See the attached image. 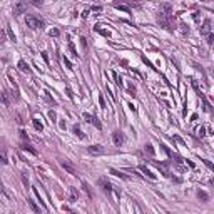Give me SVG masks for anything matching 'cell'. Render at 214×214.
Segmentation results:
<instances>
[{
  "mask_svg": "<svg viewBox=\"0 0 214 214\" xmlns=\"http://www.w3.org/2000/svg\"><path fill=\"white\" fill-rule=\"evenodd\" d=\"M157 24L160 27H164L169 32H174L176 28V22H174V15H172V7L169 3H162L157 12Z\"/></svg>",
  "mask_w": 214,
  "mask_h": 214,
  "instance_id": "6da1fadb",
  "label": "cell"
},
{
  "mask_svg": "<svg viewBox=\"0 0 214 214\" xmlns=\"http://www.w3.org/2000/svg\"><path fill=\"white\" fill-rule=\"evenodd\" d=\"M25 24L28 28L32 30H37V28H44V20L37 17V15H27L25 17Z\"/></svg>",
  "mask_w": 214,
  "mask_h": 214,
  "instance_id": "7a4b0ae2",
  "label": "cell"
},
{
  "mask_svg": "<svg viewBox=\"0 0 214 214\" xmlns=\"http://www.w3.org/2000/svg\"><path fill=\"white\" fill-rule=\"evenodd\" d=\"M59 164L62 166V169H64V171H67L69 174H72L74 177H79V171H77V167L74 166L70 160H64V159H60V160H59Z\"/></svg>",
  "mask_w": 214,
  "mask_h": 214,
  "instance_id": "3957f363",
  "label": "cell"
},
{
  "mask_svg": "<svg viewBox=\"0 0 214 214\" xmlns=\"http://www.w3.org/2000/svg\"><path fill=\"white\" fill-rule=\"evenodd\" d=\"M27 12V2H24V0H20V2H17L15 5H13V15H22V13Z\"/></svg>",
  "mask_w": 214,
  "mask_h": 214,
  "instance_id": "277c9868",
  "label": "cell"
},
{
  "mask_svg": "<svg viewBox=\"0 0 214 214\" xmlns=\"http://www.w3.org/2000/svg\"><path fill=\"white\" fill-rule=\"evenodd\" d=\"M87 152L92 154V156H100V154L106 152V149L100 146V144H94V146H89V147H87Z\"/></svg>",
  "mask_w": 214,
  "mask_h": 214,
  "instance_id": "5b68a950",
  "label": "cell"
},
{
  "mask_svg": "<svg viewBox=\"0 0 214 214\" xmlns=\"http://www.w3.org/2000/svg\"><path fill=\"white\" fill-rule=\"evenodd\" d=\"M0 102L3 106H10L12 104V94H8L7 90H0Z\"/></svg>",
  "mask_w": 214,
  "mask_h": 214,
  "instance_id": "8992f818",
  "label": "cell"
},
{
  "mask_svg": "<svg viewBox=\"0 0 214 214\" xmlns=\"http://www.w3.org/2000/svg\"><path fill=\"white\" fill-rule=\"evenodd\" d=\"M99 186L102 187V191H106V192H110V191H112V184L107 181V177H100V179H99Z\"/></svg>",
  "mask_w": 214,
  "mask_h": 214,
  "instance_id": "52a82bcc",
  "label": "cell"
},
{
  "mask_svg": "<svg viewBox=\"0 0 214 214\" xmlns=\"http://www.w3.org/2000/svg\"><path fill=\"white\" fill-rule=\"evenodd\" d=\"M112 140H114L115 146H122V142H124V135H122V132H120V131H114Z\"/></svg>",
  "mask_w": 214,
  "mask_h": 214,
  "instance_id": "ba28073f",
  "label": "cell"
},
{
  "mask_svg": "<svg viewBox=\"0 0 214 214\" xmlns=\"http://www.w3.org/2000/svg\"><path fill=\"white\" fill-rule=\"evenodd\" d=\"M199 30H201V35H207V33L211 32V20L209 19L204 20V24H202V27H201Z\"/></svg>",
  "mask_w": 214,
  "mask_h": 214,
  "instance_id": "9c48e42d",
  "label": "cell"
},
{
  "mask_svg": "<svg viewBox=\"0 0 214 214\" xmlns=\"http://www.w3.org/2000/svg\"><path fill=\"white\" fill-rule=\"evenodd\" d=\"M20 149H22V151H28L30 154H33V156H37V149H33V147L30 146V144H27L25 140H24V142L20 144Z\"/></svg>",
  "mask_w": 214,
  "mask_h": 214,
  "instance_id": "30bf717a",
  "label": "cell"
},
{
  "mask_svg": "<svg viewBox=\"0 0 214 214\" xmlns=\"http://www.w3.org/2000/svg\"><path fill=\"white\" fill-rule=\"evenodd\" d=\"M77 199H79L77 189H75V187H70V189H69V201H70V202H75Z\"/></svg>",
  "mask_w": 214,
  "mask_h": 214,
  "instance_id": "8fae6325",
  "label": "cell"
},
{
  "mask_svg": "<svg viewBox=\"0 0 214 214\" xmlns=\"http://www.w3.org/2000/svg\"><path fill=\"white\" fill-rule=\"evenodd\" d=\"M82 189H84V191H85V194L90 197V199H92V197H94V192H92V187H90V184H89V182H85V181H82Z\"/></svg>",
  "mask_w": 214,
  "mask_h": 214,
  "instance_id": "7c38bea8",
  "label": "cell"
},
{
  "mask_svg": "<svg viewBox=\"0 0 214 214\" xmlns=\"http://www.w3.org/2000/svg\"><path fill=\"white\" fill-rule=\"evenodd\" d=\"M115 8H119V10H122V12H126V13H131V7L126 5V3H119V2H114L112 3Z\"/></svg>",
  "mask_w": 214,
  "mask_h": 214,
  "instance_id": "4fadbf2b",
  "label": "cell"
},
{
  "mask_svg": "<svg viewBox=\"0 0 214 214\" xmlns=\"http://www.w3.org/2000/svg\"><path fill=\"white\" fill-rule=\"evenodd\" d=\"M19 69H20V72H24V74H30V72H32V70H30V67L27 65L25 60H19Z\"/></svg>",
  "mask_w": 214,
  "mask_h": 214,
  "instance_id": "5bb4252c",
  "label": "cell"
},
{
  "mask_svg": "<svg viewBox=\"0 0 214 214\" xmlns=\"http://www.w3.org/2000/svg\"><path fill=\"white\" fill-rule=\"evenodd\" d=\"M199 99L202 100V104H204V110H206V112H211V110H213V107H211V104H209V102L206 100L204 94H201V95H199Z\"/></svg>",
  "mask_w": 214,
  "mask_h": 214,
  "instance_id": "9a60e30c",
  "label": "cell"
},
{
  "mask_svg": "<svg viewBox=\"0 0 214 214\" xmlns=\"http://www.w3.org/2000/svg\"><path fill=\"white\" fill-rule=\"evenodd\" d=\"M109 172H110V174H114L115 177H120V179H129V176H127V174L120 172V171H115V169H109Z\"/></svg>",
  "mask_w": 214,
  "mask_h": 214,
  "instance_id": "2e32d148",
  "label": "cell"
},
{
  "mask_svg": "<svg viewBox=\"0 0 214 214\" xmlns=\"http://www.w3.org/2000/svg\"><path fill=\"white\" fill-rule=\"evenodd\" d=\"M139 169H140V171H142V172H144V174H146V176H147V177H149V179H152V181L156 179V174H152V171H149V169H147L146 166H140Z\"/></svg>",
  "mask_w": 214,
  "mask_h": 214,
  "instance_id": "e0dca14e",
  "label": "cell"
},
{
  "mask_svg": "<svg viewBox=\"0 0 214 214\" xmlns=\"http://www.w3.org/2000/svg\"><path fill=\"white\" fill-rule=\"evenodd\" d=\"M74 134H75V135H77L79 139H85V134L82 132V129H80V127L77 126V124L74 126Z\"/></svg>",
  "mask_w": 214,
  "mask_h": 214,
  "instance_id": "ac0fdd59",
  "label": "cell"
},
{
  "mask_svg": "<svg viewBox=\"0 0 214 214\" xmlns=\"http://www.w3.org/2000/svg\"><path fill=\"white\" fill-rule=\"evenodd\" d=\"M94 30H95V32H99V33H102L104 37H110V32H109V30H104L102 25H95V27H94Z\"/></svg>",
  "mask_w": 214,
  "mask_h": 214,
  "instance_id": "d6986e66",
  "label": "cell"
},
{
  "mask_svg": "<svg viewBox=\"0 0 214 214\" xmlns=\"http://www.w3.org/2000/svg\"><path fill=\"white\" fill-rule=\"evenodd\" d=\"M0 162H2V164H8V159H7V152H5V149H3V147H2V149H0Z\"/></svg>",
  "mask_w": 214,
  "mask_h": 214,
  "instance_id": "ffe728a7",
  "label": "cell"
},
{
  "mask_svg": "<svg viewBox=\"0 0 214 214\" xmlns=\"http://www.w3.org/2000/svg\"><path fill=\"white\" fill-rule=\"evenodd\" d=\"M32 124H33V129H35V131H42V129H44V126H42V122H40L39 119H37V117H35V119H32Z\"/></svg>",
  "mask_w": 214,
  "mask_h": 214,
  "instance_id": "44dd1931",
  "label": "cell"
},
{
  "mask_svg": "<svg viewBox=\"0 0 214 214\" xmlns=\"http://www.w3.org/2000/svg\"><path fill=\"white\" fill-rule=\"evenodd\" d=\"M197 197H199L202 202H207V201H209V196H207L206 191H199V192H197Z\"/></svg>",
  "mask_w": 214,
  "mask_h": 214,
  "instance_id": "7402d4cb",
  "label": "cell"
},
{
  "mask_svg": "<svg viewBox=\"0 0 214 214\" xmlns=\"http://www.w3.org/2000/svg\"><path fill=\"white\" fill-rule=\"evenodd\" d=\"M27 201H28V206H30V209L33 213H40V207L35 204V201H32V199H27Z\"/></svg>",
  "mask_w": 214,
  "mask_h": 214,
  "instance_id": "603a6c76",
  "label": "cell"
},
{
  "mask_svg": "<svg viewBox=\"0 0 214 214\" xmlns=\"http://www.w3.org/2000/svg\"><path fill=\"white\" fill-rule=\"evenodd\" d=\"M7 35L10 37V40H12V42H17V37H15V33H13V30L10 28V25L7 27Z\"/></svg>",
  "mask_w": 214,
  "mask_h": 214,
  "instance_id": "cb8c5ba5",
  "label": "cell"
},
{
  "mask_svg": "<svg viewBox=\"0 0 214 214\" xmlns=\"http://www.w3.org/2000/svg\"><path fill=\"white\" fill-rule=\"evenodd\" d=\"M69 49H70V54H72L74 57H79V54H77V50H75V47H74L72 42H69Z\"/></svg>",
  "mask_w": 214,
  "mask_h": 214,
  "instance_id": "d4e9b609",
  "label": "cell"
},
{
  "mask_svg": "<svg viewBox=\"0 0 214 214\" xmlns=\"http://www.w3.org/2000/svg\"><path fill=\"white\" fill-rule=\"evenodd\" d=\"M191 84H192V87H194V90H196V94H197V95H201V89H199V85H197V82H196V80H191Z\"/></svg>",
  "mask_w": 214,
  "mask_h": 214,
  "instance_id": "484cf974",
  "label": "cell"
},
{
  "mask_svg": "<svg viewBox=\"0 0 214 214\" xmlns=\"http://www.w3.org/2000/svg\"><path fill=\"white\" fill-rule=\"evenodd\" d=\"M196 132H197V135H199V137H204V135H206V127H202V126H201L199 129L196 131Z\"/></svg>",
  "mask_w": 214,
  "mask_h": 214,
  "instance_id": "4316f807",
  "label": "cell"
},
{
  "mask_svg": "<svg viewBox=\"0 0 214 214\" xmlns=\"http://www.w3.org/2000/svg\"><path fill=\"white\" fill-rule=\"evenodd\" d=\"M213 42H214V33L209 32L207 33V45H213Z\"/></svg>",
  "mask_w": 214,
  "mask_h": 214,
  "instance_id": "83f0119b",
  "label": "cell"
},
{
  "mask_svg": "<svg viewBox=\"0 0 214 214\" xmlns=\"http://www.w3.org/2000/svg\"><path fill=\"white\" fill-rule=\"evenodd\" d=\"M84 120H85V122H89V124H92L94 115H90V114H84Z\"/></svg>",
  "mask_w": 214,
  "mask_h": 214,
  "instance_id": "f1b7e54d",
  "label": "cell"
},
{
  "mask_svg": "<svg viewBox=\"0 0 214 214\" xmlns=\"http://www.w3.org/2000/svg\"><path fill=\"white\" fill-rule=\"evenodd\" d=\"M20 177H22V182H24V186H28V177H27V176H25V172H22V174H20Z\"/></svg>",
  "mask_w": 214,
  "mask_h": 214,
  "instance_id": "f546056e",
  "label": "cell"
},
{
  "mask_svg": "<svg viewBox=\"0 0 214 214\" xmlns=\"http://www.w3.org/2000/svg\"><path fill=\"white\" fill-rule=\"evenodd\" d=\"M112 77H114V79H115V84H117V85H119V87H122V80L119 79V75H117V74H115V72H112Z\"/></svg>",
  "mask_w": 214,
  "mask_h": 214,
  "instance_id": "4dcf8cb0",
  "label": "cell"
},
{
  "mask_svg": "<svg viewBox=\"0 0 214 214\" xmlns=\"http://www.w3.org/2000/svg\"><path fill=\"white\" fill-rule=\"evenodd\" d=\"M49 33H50V37H59V35H60V30H59V28H52Z\"/></svg>",
  "mask_w": 214,
  "mask_h": 214,
  "instance_id": "1f68e13d",
  "label": "cell"
},
{
  "mask_svg": "<svg viewBox=\"0 0 214 214\" xmlns=\"http://www.w3.org/2000/svg\"><path fill=\"white\" fill-rule=\"evenodd\" d=\"M49 117H50L52 122H57V114L54 112V110H49Z\"/></svg>",
  "mask_w": 214,
  "mask_h": 214,
  "instance_id": "d6a6232c",
  "label": "cell"
},
{
  "mask_svg": "<svg viewBox=\"0 0 214 214\" xmlns=\"http://www.w3.org/2000/svg\"><path fill=\"white\" fill-rule=\"evenodd\" d=\"M160 147H162V149H164V152H166L167 156H169V157H172V152H171V151H169V147H167L166 144H160Z\"/></svg>",
  "mask_w": 214,
  "mask_h": 214,
  "instance_id": "836d02e7",
  "label": "cell"
},
{
  "mask_svg": "<svg viewBox=\"0 0 214 214\" xmlns=\"http://www.w3.org/2000/svg\"><path fill=\"white\" fill-rule=\"evenodd\" d=\"M202 162H204V164H206V166L209 167L211 171H214V166H213V162H211V160H207V159H202Z\"/></svg>",
  "mask_w": 214,
  "mask_h": 214,
  "instance_id": "e575fe53",
  "label": "cell"
},
{
  "mask_svg": "<svg viewBox=\"0 0 214 214\" xmlns=\"http://www.w3.org/2000/svg\"><path fill=\"white\" fill-rule=\"evenodd\" d=\"M99 104L102 109H106V100H104V95H99Z\"/></svg>",
  "mask_w": 214,
  "mask_h": 214,
  "instance_id": "d590c367",
  "label": "cell"
},
{
  "mask_svg": "<svg viewBox=\"0 0 214 214\" xmlns=\"http://www.w3.org/2000/svg\"><path fill=\"white\" fill-rule=\"evenodd\" d=\"M20 137H22V140H27V142H28V135H27L25 131H20Z\"/></svg>",
  "mask_w": 214,
  "mask_h": 214,
  "instance_id": "8d00e7d4",
  "label": "cell"
},
{
  "mask_svg": "<svg viewBox=\"0 0 214 214\" xmlns=\"http://www.w3.org/2000/svg\"><path fill=\"white\" fill-rule=\"evenodd\" d=\"M181 30H182V33H186V32H189V27L186 25V24H181Z\"/></svg>",
  "mask_w": 214,
  "mask_h": 214,
  "instance_id": "74e56055",
  "label": "cell"
},
{
  "mask_svg": "<svg viewBox=\"0 0 214 214\" xmlns=\"http://www.w3.org/2000/svg\"><path fill=\"white\" fill-rule=\"evenodd\" d=\"M3 42H5V32L0 28V44H3Z\"/></svg>",
  "mask_w": 214,
  "mask_h": 214,
  "instance_id": "f35d334b",
  "label": "cell"
},
{
  "mask_svg": "<svg viewBox=\"0 0 214 214\" xmlns=\"http://www.w3.org/2000/svg\"><path fill=\"white\" fill-rule=\"evenodd\" d=\"M64 64H65L67 69H72V64H70V60L67 59V57H64Z\"/></svg>",
  "mask_w": 214,
  "mask_h": 214,
  "instance_id": "ab89813d",
  "label": "cell"
},
{
  "mask_svg": "<svg viewBox=\"0 0 214 214\" xmlns=\"http://www.w3.org/2000/svg\"><path fill=\"white\" fill-rule=\"evenodd\" d=\"M146 151L149 154H154V149H152V146H151V144H146Z\"/></svg>",
  "mask_w": 214,
  "mask_h": 214,
  "instance_id": "60d3db41",
  "label": "cell"
},
{
  "mask_svg": "<svg viewBox=\"0 0 214 214\" xmlns=\"http://www.w3.org/2000/svg\"><path fill=\"white\" fill-rule=\"evenodd\" d=\"M174 140H176V142H179V144H181V146H184V140H182V139H181V137H179V135H174Z\"/></svg>",
  "mask_w": 214,
  "mask_h": 214,
  "instance_id": "b9f144b4",
  "label": "cell"
},
{
  "mask_svg": "<svg viewBox=\"0 0 214 214\" xmlns=\"http://www.w3.org/2000/svg\"><path fill=\"white\" fill-rule=\"evenodd\" d=\"M100 10H102V7H100V5H95V7L90 8V12H100Z\"/></svg>",
  "mask_w": 214,
  "mask_h": 214,
  "instance_id": "7bdbcfd3",
  "label": "cell"
},
{
  "mask_svg": "<svg viewBox=\"0 0 214 214\" xmlns=\"http://www.w3.org/2000/svg\"><path fill=\"white\" fill-rule=\"evenodd\" d=\"M80 44H82V47H84V50L87 49V42H85V37H80Z\"/></svg>",
  "mask_w": 214,
  "mask_h": 214,
  "instance_id": "ee69618b",
  "label": "cell"
},
{
  "mask_svg": "<svg viewBox=\"0 0 214 214\" xmlns=\"http://www.w3.org/2000/svg\"><path fill=\"white\" fill-rule=\"evenodd\" d=\"M129 92H131V95H134V97H135V87H134V85H129Z\"/></svg>",
  "mask_w": 214,
  "mask_h": 214,
  "instance_id": "f6af8a7d",
  "label": "cell"
},
{
  "mask_svg": "<svg viewBox=\"0 0 214 214\" xmlns=\"http://www.w3.org/2000/svg\"><path fill=\"white\" fill-rule=\"evenodd\" d=\"M32 3L39 7V5H42V3H44V0H32Z\"/></svg>",
  "mask_w": 214,
  "mask_h": 214,
  "instance_id": "bcb514c9",
  "label": "cell"
},
{
  "mask_svg": "<svg viewBox=\"0 0 214 214\" xmlns=\"http://www.w3.org/2000/svg\"><path fill=\"white\" fill-rule=\"evenodd\" d=\"M199 13H201V12H194V20H196V22H199V19H201Z\"/></svg>",
  "mask_w": 214,
  "mask_h": 214,
  "instance_id": "7dc6e473",
  "label": "cell"
},
{
  "mask_svg": "<svg viewBox=\"0 0 214 214\" xmlns=\"http://www.w3.org/2000/svg\"><path fill=\"white\" fill-rule=\"evenodd\" d=\"M42 54V57H44V60H45L47 64H49V55H47V52H40Z\"/></svg>",
  "mask_w": 214,
  "mask_h": 214,
  "instance_id": "c3c4849f",
  "label": "cell"
},
{
  "mask_svg": "<svg viewBox=\"0 0 214 214\" xmlns=\"http://www.w3.org/2000/svg\"><path fill=\"white\" fill-rule=\"evenodd\" d=\"M65 92H67V95H69V97H70V99H74V95H72V90H70V89H67Z\"/></svg>",
  "mask_w": 214,
  "mask_h": 214,
  "instance_id": "681fc988",
  "label": "cell"
},
{
  "mask_svg": "<svg viewBox=\"0 0 214 214\" xmlns=\"http://www.w3.org/2000/svg\"><path fill=\"white\" fill-rule=\"evenodd\" d=\"M89 12H90V10H85V12L82 13V17H84V19H87V17H89Z\"/></svg>",
  "mask_w": 214,
  "mask_h": 214,
  "instance_id": "f907efd6",
  "label": "cell"
},
{
  "mask_svg": "<svg viewBox=\"0 0 214 214\" xmlns=\"http://www.w3.org/2000/svg\"><path fill=\"white\" fill-rule=\"evenodd\" d=\"M17 122H19V124H24V120H22V115H17Z\"/></svg>",
  "mask_w": 214,
  "mask_h": 214,
  "instance_id": "816d5d0a",
  "label": "cell"
},
{
  "mask_svg": "<svg viewBox=\"0 0 214 214\" xmlns=\"http://www.w3.org/2000/svg\"><path fill=\"white\" fill-rule=\"evenodd\" d=\"M201 2H209V0H201Z\"/></svg>",
  "mask_w": 214,
  "mask_h": 214,
  "instance_id": "f5cc1de1",
  "label": "cell"
}]
</instances>
